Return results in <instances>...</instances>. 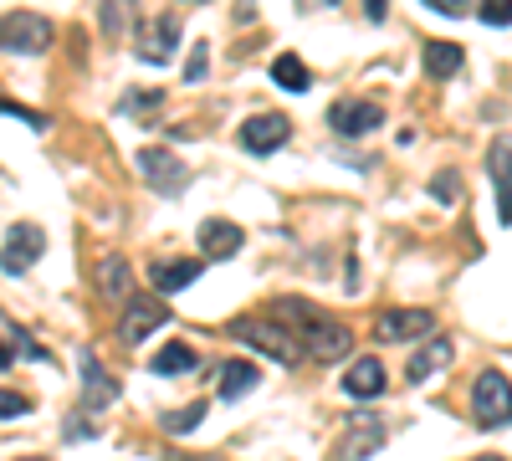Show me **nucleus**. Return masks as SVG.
I'll use <instances>...</instances> for the list:
<instances>
[{"instance_id": "obj_17", "label": "nucleus", "mask_w": 512, "mask_h": 461, "mask_svg": "<svg viewBox=\"0 0 512 461\" xmlns=\"http://www.w3.org/2000/svg\"><path fill=\"white\" fill-rule=\"evenodd\" d=\"M200 251L205 257H236L241 251V226L236 221H205L200 226Z\"/></svg>"}, {"instance_id": "obj_6", "label": "nucleus", "mask_w": 512, "mask_h": 461, "mask_svg": "<svg viewBox=\"0 0 512 461\" xmlns=\"http://www.w3.org/2000/svg\"><path fill=\"white\" fill-rule=\"evenodd\" d=\"M139 175H144V185H154L159 195H180V190L190 185L185 159H175L169 149H139Z\"/></svg>"}, {"instance_id": "obj_39", "label": "nucleus", "mask_w": 512, "mask_h": 461, "mask_svg": "<svg viewBox=\"0 0 512 461\" xmlns=\"http://www.w3.org/2000/svg\"><path fill=\"white\" fill-rule=\"evenodd\" d=\"M195 6H200V0H195Z\"/></svg>"}, {"instance_id": "obj_12", "label": "nucleus", "mask_w": 512, "mask_h": 461, "mask_svg": "<svg viewBox=\"0 0 512 461\" xmlns=\"http://www.w3.org/2000/svg\"><path fill=\"white\" fill-rule=\"evenodd\" d=\"M328 123H333V134H344V139H364V134H374L379 123H384V108L369 103V98H359V103H333Z\"/></svg>"}, {"instance_id": "obj_38", "label": "nucleus", "mask_w": 512, "mask_h": 461, "mask_svg": "<svg viewBox=\"0 0 512 461\" xmlns=\"http://www.w3.org/2000/svg\"><path fill=\"white\" fill-rule=\"evenodd\" d=\"M323 6H338V0H323Z\"/></svg>"}, {"instance_id": "obj_19", "label": "nucleus", "mask_w": 512, "mask_h": 461, "mask_svg": "<svg viewBox=\"0 0 512 461\" xmlns=\"http://www.w3.org/2000/svg\"><path fill=\"white\" fill-rule=\"evenodd\" d=\"M425 77H436V82H446V77H456L461 72V62H466V52L456 47V41H431L425 47Z\"/></svg>"}, {"instance_id": "obj_33", "label": "nucleus", "mask_w": 512, "mask_h": 461, "mask_svg": "<svg viewBox=\"0 0 512 461\" xmlns=\"http://www.w3.org/2000/svg\"><path fill=\"white\" fill-rule=\"evenodd\" d=\"M431 11H441V16H466L472 11V0H425Z\"/></svg>"}, {"instance_id": "obj_3", "label": "nucleus", "mask_w": 512, "mask_h": 461, "mask_svg": "<svg viewBox=\"0 0 512 461\" xmlns=\"http://www.w3.org/2000/svg\"><path fill=\"white\" fill-rule=\"evenodd\" d=\"M472 410H477V421H482L487 431H497V426L512 421V385H507L502 369H482V374H477V385H472Z\"/></svg>"}, {"instance_id": "obj_11", "label": "nucleus", "mask_w": 512, "mask_h": 461, "mask_svg": "<svg viewBox=\"0 0 512 461\" xmlns=\"http://www.w3.org/2000/svg\"><path fill=\"white\" fill-rule=\"evenodd\" d=\"M175 47H180V16L175 11L154 16V26L139 31V62H149V67H164L175 57Z\"/></svg>"}, {"instance_id": "obj_2", "label": "nucleus", "mask_w": 512, "mask_h": 461, "mask_svg": "<svg viewBox=\"0 0 512 461\" xmlns=\"http://www.w3.org/2000/svg\"><path fill=\"white\" fill-rule=\"evenodd\" d=\"M52 36H57V26L36 11L0 16V52H11V57H41L52 47Z\"/></svg>"}, {"instance_id": "obj_34", "label": "nucleus", "mask_w": 512, "mask_h": 461, "mask_svg": "<svg viewBox=\"0 0 512 461\" xmlns=\"http://www.w3.org/2000/svg\"><path fill=\"white\" fill-rule=\"evenodd\" d=\"M62 436H67V441H93V426H88V421H67Z\"/></svg>"}, {"instance_id": "obj_25", "label": "nucleus", "mask_w": 512, "mask_h": 461, "mask_svg": "<svg viewBox=\"0 0 512 461\" xmlns=\"http://www.w3.org/2000/svg\"><path fill=\"white\" fill-rule=\"evenodd\" d=\"M128 11H134V0H103V11H98V21H103V36H123V21H128Z\"/></svg>"}, {"instance_id": "obj_10", "label": "nucleus", "mask_w": 512, "mask_h": 461, "mask_svg": "<svg viewBox=\"0 0 512 461\" xmlns=\"http://www.w3.org/2000/svg\"><path fill=\"white\" fill-rule=\"evenodd\" d=\"M384 441H390V426H384L379 415H369V410H354L349 415V436H344V456L338 461H369Z\"/></svg>"}, {"instance_id": "obj_31", "label": "nucleus", "mask_w": 512, "mask_h": 461, "mask_svg": "<svg viewBox=\"0 0 512 461\" xmlns=\"http://www.w3.org/2000/svg\"><path fill=\"white\" fill-rule=\"evenodd\" d=\"M456 190H461V180H456V175H451V170H446V175H436V180H431V195H436V200H441V205H456Z\"/></svg>"}, {"instance_id": "obj_30", "label": "nucleus", "mask_w": 512, "mask_h": 461, "mask_svg": "<svg viewBox=\"0 0 512 461\" xmlns=\"http://www.w3.org/2000/svg\"><path fill=\"white\" fill-rule=\"evenodd\" d=\"M0 113H6V118H21V123H31L36 134H47V118L31 113V108H21V103H11V98H0Z\"/></svg>"}, {"instance_id": "obj_4", "label": "nucleus", "mask_w": 512, "mask_h": 461, "mask_svg": "<svg viewBox=\"0 0 512 461\" xmlns=\"http://www.w3.org/2000/svg\"><path fill=\"white\" fill-rule=\"evenodd\" d=\"M231 339L251 344L256 354H272L277 364H297V359H303V349H297L287 333H282L277 323H267V318H236V323H231Z\"/></svg>"}, {"instance_id": "obj_21", "label": "nucleus", "mask_w": 512, "mask_h": 461, "mask_svg": "<svg viewBox=\"0 0 512 461\" xmlns=\"http://www.w3.org/2000/svg\"><path fill=\"white\" fill-rule=\"evenodd\" d=\"M98 287H103V298H128V292H134V267H128L123 257H108L103 267H98Z\"/></svg>"}, {"instance_id": "obj_20", "label": "nucleus", "mask_w": 512, "mask_h": 461, "mask_svg": "<svg viewBox=\"0 0 512 461\" xmlns=\"http://www.w3.org/2000/svg\"><path fill=\"white\" fill-rule=\"evenodd\" d=\"M16 354H31V359H47V354H41L31 339H26V333L6 318V313H0V369H11L16 364Z\"/></svg>"}, {"instance_id": "obj_26", "label": "nucleus", "mask_w": 512, "mask_h": 461, "mask_svg": "<svg viewBox=\"0 0 512 461\" xmlns=\"http://www.w3.org/2000/svg\"><path fill=\"white\" fill-rule=\"evenodd\" d=\"M200 421H205V405H190V410H169V415H164V431H169V436H185V431H195Z\"/></svg>"}, {"instance_id": "obj_32", "label": "nucleus", "mask_w": 512, "mask_h": 461, "mask_svg": "<svg viewBox=\"0 0 512 461\" xmlns=\"http://www.w3.org/2000/svg\"><path fill=\"white\" fill-rule=\"evenodd\" d=\"M164 98L159 93H134V98H123V113H154Z\"/></svg>"}, {"instance_id": "obj_36", "label": "nucleus", "mask_w": 512, "mask_h": 461, "mask_svg": "<svg viewBox=\"0 0 512 461\" xmlns=\"http://www.w3.org/2000/svg\"><path fill=\"white\" fill-rule=\"evenodd\" d=\"M21 461H47V456H21Z\"/></svg>"}, {"instance_id": "obj_29", "label": "nucleus", "mask_w": 512, "mask_h": 461, "mask_svg": "<svg viewBox=\"0 0 512 461\" xmlns=\"http://www.w3.org/2000/svg\"><path fill=\"white\" fill-rule=\"evenodd\" d=\"M205 67H210V41H195V47H190V62H185V82H200Z\"/></svg>"}, {"instance_id": "obj_14", "label": "nucleus", "mask_w": 512, "mask_h": 461, "mask_svg": "<svg viewBox=\"0 0 512 461\" xmlns=\"http://www.w3.org/2000/svg\"><path fill=\"white\" fill-rule=\"evenodd\" d=\"M82 385H88V400H82V410H103L118 400V380H108V374L98 369V354L82 349Z\"/></svg>"}, {"instance_id": "obj_35", "label": "nucleus", "mask_w": 512, "mask_h": 461, "mask_svg": "<svg viewBox=\"0 0 512 461\" xmlns=\"http://www.w3.org/2000/svg\"><path fill=\"white\" fill-rule=\"evenodd\" d=\"M384 6H390V0H364V16L369 21H384Z\"/></svg>"}, {"instance_id": "obj_13", "label": "nucleus", "mask_w": 512, "mask_h": 461, "mask_svg": "<svg viewBox=\"0 0 512 461\" xmlns=\"http://www.w3.org/2000/svg\"><path fill=\"white\" fill-rule=\"evenodd\" d=\"M200 272H205L200 257H159V262L149 267V282H154L159 292H185L190 282H200Z\"/></svg>"}, {"instance_id": "obj_16", "label": "nucleus", "mask_w": 512, "mask_h": 461, "mask_svg": "<svg viewBox=\"0 0 512 461\" xmlns=\"http://www.w3.org/2000/svg\"><path fill=\"white\" fill-rule=\"evenodd\" d=\"M451 359H456V344H451V339H431V344H425V349H420V354L405 364V380H410V385L431 380V374H441Z\"/></svg>"}, {"instance_id": "obj_22", "label": "nucleus", "mask_w": 512, "mask_h": 461, "mask_svg": "<svg viewBox=\"0 0 512 461\" xmlns=\"http://www.w3.org/2000/svg\"><path fill=\"white\" fill-rule=\"evenodd\" d=\"M272 77H277L282 93H308V88H313V72L303 67V57H292V52H282V57L272 62Z\"/></svg>"}, {"instance_id": "obj_7", "label": "nucleus", "mask_w": 512, "mask_h": 461, "mask_svg": "<svg viewBox=\"0 0 512 461\" xmlns=\"http://www.w3.org/2000/svg\"><path fill=\"white\" fill-rule=\"evenodd\" d=\"M164 323H169V308H164L159 298H128L123 323H118V339H123L128 349H139L149 333H159Z\"/></svg>"}, {"instance_id": "obj_28", "label": "nucleus", "mask_w": 512, "mask_h": 461, "mask_svg": "<svg viewBox=\"0 0 512 461\" xmlns=\"http://www.w3.org/2000/svg\"><path fill=\"white\" fill-rule=\"evenodd\" d=\"M26 410H31V400L21 390H0V421H21Z\"/></svg>"}, {"instance_id": "obj_15", "label": "nucleus", "mask_w": 512, "mask_h": 461, "mask_svg": "<svg viewBox=\"0 0 512 461\" xmlns=\"http://www.w3.org/2000/svg\"><path fill=\"white\" fill-rule=\"evenodd\" d=\"M487 170H492V180H497V211H502V221L512 226V139H497L492 144V154H487Z\"/></svg>"}, {"instance_id": "obj_27", "label": "nucleus", "mask_w": 512, "mask_h": 461, "mask_svg": "<svg viewBox=\"0 0 512 461\" xmlns=\"http://www.w3.org/2000/svg\"><path fill=\"white\" fill-rule=\"evenodd\" d=\"M477 16H482L487 26H512V0H482Z\"/></svg>"}, {"instance_id": "obj_9", "label": "nucleus", "mask_w": 512, "mask_h": 461, "mask_svg": "<svg viewBox=\"0 0 512 461\" xmlns=\"http://www.w3.org/2000/svg\"><path fill=\"white\" fill-rule=\"evenodd\" d=\"M431 313L425 308H384L374 318V339L379 344H405V339H420V333H431Z\"/></svg>"}, {"instance_id": "obj_1", "label": "nucleus", "mask_w": 512, "mask_h": 461, "mask_svg": "<svg viewBox=\"0 0 512 461\" xmlns=\"http://www.w3.org/2000/svg\"><path fill=\"white\" fill-rule=\"evenodd\" d=\"M277 313H282V318H303L297 328H303V344H308V354H313V359H323V364L349 359V349H354V333H349V323H333L323 308H313V303H297V298H282V303H277Z\"/></svg>"}, {"instance_id": "obj_24", "label": "nucleus", "mask_w": 512, "mask_h": 461, "mask_svg": "<svg viewBox=\"0 0 512 461\" xmlns=\"http://www.w3.org/2000/svg\"><path fill=\"white\" fill-rule=\"evenodd\" d=\"M149 369L164 374V380H169V374H190V369H195V349H190V344H164V349L149 359Z\"/></svg>"}, {"instance_id": "obj_5", "label": "nucleus", "mask_w": 512, "mask_h": 461, "mask_svg": "<svg viewBox=\"0 0 512 461\" xmlns=\"http://www.w3.org/2000/svg\"><path fill=\"white\" fill-rule=\"evenodd\" d=\"M41 251H47V236H41V226H11V236H6V246H0V272L6 277H21V272H31L36 262H41Z\"/></svg>"}, {"instance_id": "obj_23", "label": "nucleus", "mask_w": 512, "mask_h": 461, "mask_svg": "<svg viewBox=\"0 0 512 461\" xmlns=\"http://www.w3.org/2000/svg\"><path fill=\"white\" fill-rule=\"evenodd\" d=\"M256 380H262V374H256V364H241V359H231L226 369H221V400H236V395H246V390H256Z\"/></svg>"}, {"instance_id": "obj_37", "label": "nucleus", "mask_w": 512, "mask_h": 461, "mask_svg": "<svg viewBox=\"0 0 512 461\" xmlns=\"http://www.w3.org/2000/svg\"><path fill=\"white\" fill-rule=\"evenodd\" d=\"M482 461H502V456H482Z\"/></svg>"}, {"instance_id": "obj_18", "label": "nucleus", "mask_w": 512, "mask_h": 461, "mask_svg": "<svg viewBox=\"0 0 512 461\" xmlns=\"http://www.w3.org/2000/svg\"><path fill=\"white\" fill-rule=\"evenodd\" d=\"M344 390H349L354 400H374V395L384 390V364H379V359H354L349 374H344Z\"/></svg>"}, {"instance_id": "obj_8", "label": "nucleus", "mask_w": 512, "mask_h": 461, "mask_svg": "<svg viewBox=\"0 0 512 461\" xmlns=\"http://www.w3.org/2000/svg\"><path fill=\"white\" fill-rule=\"evenodd\" d=\"M287 139H292L287 113H256V118L241 123V149H251V154H277Z\"/></svg>"}]
</instances>
